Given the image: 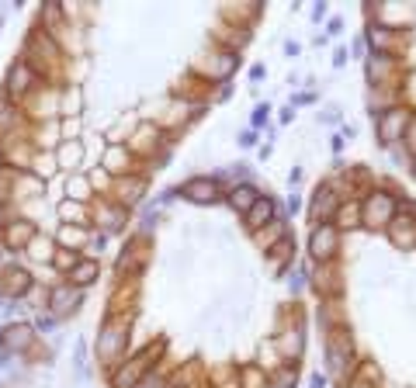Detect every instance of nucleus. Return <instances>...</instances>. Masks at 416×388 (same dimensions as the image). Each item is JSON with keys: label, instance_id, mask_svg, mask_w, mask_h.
Instances as JSON below:
<instances>
[{"label": "nucleus", "instance_id": "obj_1", "mask_svg": "<svg viewBox=\"0 0 416 388\" xmlns=\"http://www.w3.org/2000/svg\"><path fill=\"white\" fill-rule=\"evenodd\" d=\"M149 361H156V350H153V347H149L142 357H135V361H128L125 368H118L114 378H111V385L114 388H135L142 382V375L149 371Z\"/></svg>", "mask_w": 416, "mask_h": 388}, {"label": "nucleus", "instance_id": "obj_2", "mask_svg": "<svg viewBox=\"0 0 416 388\" xmlns=\"http://www.w3.org/2000/svg\"><path fill=\"white\" fill-rule=\"evenodd\" d=\"M392 211H396V197L392 194H371L364 201V222L375 229V225H389L392 222Z\"/></svg>", "mask_w": 416, "mask_h": 388}, {"label": "nucleus", "instance_id": "obj_3", "mask_svg": "<svg viewBox=\"0 0 416 388\" xmlns=\"http://www.w3.org/2000/svg\"><path fill=\"white\" fill-rule=\"evenodd\" d=\"M121 347H125V326L118 322H111V326H104L101 340H98V357L107 361V368H114L111 361H118V354H121Z\"/></svg>", "mask_w": 416, "mask_h": 388}, {"label": "nucleus", "instance_id": "obj_4", "mask_svg": "<svg viewBox=\"0 0 416 388\" xmlns=\"http://www.w3.org/2000/svg\"><path fill=\"white\" fill-rule=\"evenodd\" d=\"M406 111L403 107H392V111H385L382 118H378V139L382 142H396L399 135H403V128H406Z\"/></svg>", "mask_w": 416, "mask_h": 388}, {"label": "nucleus", "instance_id": "obj_5", "mask_svg": "<svg viewBox=\"0 0 416 388\" xmlns=\"http://www.w3.org/2000/svg\"><path fill=\"white\" fill-rule=\"evenodd\" d=\"M336 246H340V236H336V229H329V225H319V229L312 232V257H315V260H333Z\"/></svg>", "mask_w": 416, "mask_h": 388}, {"label": "nucleus", "instance_id": "obj_6", "mask_svg": "<svg viewBox=\"0 0 416 388\" xmlns=\"http://www.w3.org/2000/svg\"><path fill=\"white\" fill-rule=\"evenodd\" d=\"M326 361H329V371L340 378L343 368H347V361H350V340H347L343 333H333V340H329V347H326Z\"/></svg>", "mask_w": 416, "mask_h": 388}, {"label": "nucleus", "instance_id": "obj_7", "mask_svg": "<svg viewBox=\"0 0 416 388\" xmlns=\"http://www.w3.org/2000/svg\"><path fill=\"white\" fill-rule=\"evenodd\" d=\"M389 236H392L396 246L413 250L416 246V222L413 218H396V222H389Z\"/></svg>", "mask_w": 416, "mask_h": 388}, {"label": "nucleus", "instance_id": "obj_8", "mask_svg": "<svg viewBox=\"0 0 416 388\" xmlns=\"http://www.w3.org/2000/svg\"><path fill=\"white\" fill-rule=\"evenodd\" d=\"M52 312L56 315H66V312H73L77 305H80V291L77 288H70V285H59V288L52 291Z\"/></svg>", "mask_w": 416, "mask_h": 388}, {"label": "nucleus", "instance_id": "obj_9", "mask_svg": "<svg viewBox=\"0 0 416 388\" xmlns=\"http://www.w3.org/2000/svg\"><path fill=\"white\" fill-rule=\"evenodd\" d=\"M181 194L191 197V201H198V204H208V201H215V184L205 181V177H195V181H188L181 188Z\"/></svg>", "mask_w": 416, "mask_h": 388}, {"label": "nucleus", "instance_id": "obj_10", "mask_svg": "<svg viewBox=\"0 0 416 388\" xmlns=\"http://www.w3.org/2000/svg\"><path fill=\"white\" fill-rule=\"evenodd\" d=\"M31 288V278L24 274V271H17V267H10L7 274H3V291L7 294H14V298H21L24 291Z\"/></svg>", "mask_w": 416, "mask_h": 388}, {"label": "nucleus", "instance_id": "obj_11", "mask_svg": "<svg viewBox=\"0 0 416 388\" xmlns=\"http://www.w3.org/2000/svg\"><path fill=\"white\" fill-rule=\"evenodd\" d=\"M31 84H35V70H31L28 63H17V66L10 70V94H14V91L21 94V91H28Z\"/></svg>", "mask_w": 416, "mask_h": 388}, {"label": "nucleus", "instance_id": "obj_12", "mask_svg": "<svg viewBox=\"0 0 416 388\" xmlns=\"http://www.w3.org/2000/svg\"><path fill=\"white\" fill-rule=\"evenodd\" d=\"M257 201H260V194L253 191V188H236V191L229 194V204H232L236 211H250Z\"/></svg>", "mask_w": 416, "mask_h": 388}, {"label": "nucleus", "instance_id": "obj_13", "mask_svg": "<svg viewBox=\"0 0 416 388\" xmlns=\"http://www.w3.org/2000/svg\"><path fill=\"white\" fill-rule=\"evenodd\" d=\"M94 278H98V264H94V260H80V264L70 271V281H73V285H80V288H84V285H91Z\"/></svg>", "mask_w": 416, "mask_h": 388}, {"label": "nucleus", "instance_id": "obj_14", "mask_svg": "<svg viewBox=\"0 0 416 388\" xmlns=\"http://www.w3.org/2000/svg\"><path fill=\"white\" fill-rule=\"evenodd\" d=\"M271 211H274V204H271L267 197H260V201L246 211V225H250V229H257L260 222H267V218H271Z\"/></svg>", "mask_w": 416, "mask_h": 388}, {"label": "nucleus", "instance_id": "obj_15", "mask_svg": "<svg viewBox=\"0 0 416 388\" xmlns=\"http://www.w3.org/2000/svg\"><path fill=\"white\" fill-rule=\"evenodd\" d=\"M333 208H336V197H333L329 188H322V191L315 194V201H312V215H315V218H326Z\"/></svg>", "mask_w": 416, "mask_h": 388}, {"label": "nucleus", "instance_id": "obj_16", "mask_svg": "<svg viewBox=\"0 0 416 388\" xmlns=\"http://www.w3.org/2000/svg\"><path fill=\"white\" fill-rule=\"evenodd\" d=\"M28 343H31V329L14 326V329L7 333V347H10V350H21V347H28Z\"/></svg>", "mask_w": 416, "mask_h": 388}, {"label": "nucleus", "instance_id": "obj_17", "mask_svg": "<svg viewBox=\"0 0 416 388\" xmlns=\"http://www.w3.org/2000/svg\"><path fill=\"white\" fill-rule=\"evenodd\" d=\"M31 236H35V229H31L28 222H21V229H14V225L7 229V243H14V246H24Z\"/></svg>", "mask_w": 416, "mask_h": 388}, {"label": "nucleus", "instance_id": "obj_18", "mask_svg": "<svg viewBox=\"0 0 416 388\" xmlns=\"http://www.w3.org/2000/svg\"><path fill=\"white\" fill-rule=\"evenodd\" d=\"M271 388H295V368H281L271 378Z\"/></svg>", "mask_w": 416, "mask_h": 388}, {"label": "nucleus", "instance_id": "obj_19", "mask_svg": "<svg viewBox=\"0 0 416 388\" xmlns=\"http://www.w3.org/2000/svg\"><path fill=\"white\" fill-rule=\"evenodd\" d=\"M59 211H63V218H84V208H80V204H70V201H66Z\"/></svg>", "mask_w": 416, "mask_h": 388}, {"label": "nucleus", "instance_id": "obj_20", "mask_svg": "<svg viewBox=\"0 0 416 388\" xmlns=\"http://www.w3.org/2000/svg\"><path fill=\"white\" fill-rule=\"evenodd\" d=\"M77 160H80V149L77 146H66L63 149V163H77Z\"/></svg>", "mask_w": 416, "mask_h": 388}, {"label": "nucleus", "instance_id": "obj_21", "mask_svg": "<svg viewBox=\"0 0 416 388\" xmlns=\"http://www.w3.org/2000/svg\"><path fill=\"white\" fill-rule=\"evenodd\" d=\"M410 149H413V153H416V118H413V121H410Z\"/></svg>", "mask_w": 416, "mask_h": 388}, {"label": "nucleus", "instance_id": "obj_22", "mask_svg": "<svg viewBox=\"0 0 416 388\" xmlns=\"http://www.w3.org/2000/svg\"><path fill=\"white\" fill-rule=\"evenodd\" d=\"M264 118H267V107H257V114H253V125H260Z\"/></svg>", "mask_w": 416, "mask_h": 388}, {"label": "nucleus", "instance_id": "obj_23", "mask_svg": "<svg viewBox=\"0 0 416 388\" xmlns=\"http://www.w3.org/2000/svg\"><path fill=\"white\" fill-rule=\"evenodd\" d=\"M350 388H371V385H368V382H354Z\"/></svg>", "mask_w": 416, "mask_h": 388}]
</instances>
